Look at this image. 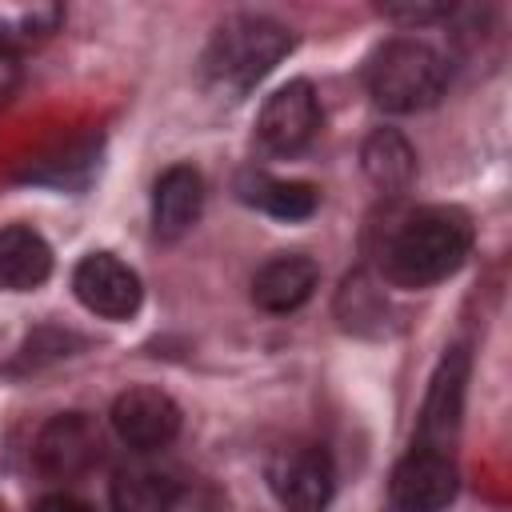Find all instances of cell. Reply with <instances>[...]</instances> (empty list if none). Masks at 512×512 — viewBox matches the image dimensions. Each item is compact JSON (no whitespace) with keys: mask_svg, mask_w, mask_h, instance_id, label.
<instances>
[{"mask_svg":"<svg viewBox=\"0 0 512 512\" xmlns=\"http://www.w3.org/2000/svg\"><path fill=\"white\" fill-rule=\"evenodd\" d=\"M112 512H172L180 484L152 468H124L112 480Z\"/></svg>","mask_w":512,"mask_h":512,"instance_id":"obj_16","label":"cell"},{"mask_svg":"<svg viewBox=\"0 0 512 512\" xmlns=\"http://www.w3.org/2000/svg\"><path fill=\"white\" fill-rule=\"evenodd\" d=\"M448 60L412 36L380 44L368 60V92L384 112H420L444 96Z\"/></svg>","mask_w":512,"mask_h":512,"instance_id":"obj_2","label":"cell"},{"mask_svg":"<svg viewBox=\"0 0 512 512\" xmlns=\"http://www.w3.org/2000/svg\"><path fill=\"white\" fill-rule=\"evenodd\" d=\"M360 164L384 196H400L416 180V152L396 128H376L360 148Z\"/></svg>","mask_w":512,"mask_h":512,"instance_id":"obj_14","label":"cell"},{"mask_svg":"<svg viewBox=\"0 0 512 512\" xmlns=\"http://www.w3.org/2000/svg\"><path fill=\"white\" fill-rule=\"evenodd\" d=\"M268 480L288 512H324V504L332 500V460L316 444L284 448L272 460Z\"/></svg>","mask_w":512,"mask_h":512,"instance_id":"obj_8","label":"cell"},{"mask_svg":"<svg viewBox=\"0 0 512 512\" xmlns=\"http://www.w3.org/2000/svg\"><path fill=\"white\" fill-rule=\"evenodd\" d=\"M336 316H340V324H344L348 332L380 336V332H384V316H388V300H384V292H380L364 272H352V276L340 284Z\"/></svg>","mask_w":512,"mask_h":512,"instance_id":"obj_18","label":"cell"},{"mask_svg":"<svg viewBox=\"0 0 512 512\" xmlns=\"http://www.w3.org/2000/svg\"><path fill=\"white\" fill-rule=\"evenodd\" d=\"M472 248V220L452 204H428L408 216L384 236L380 268L384 280L400 288H428L452 276Z\"/></svg>","mask_w":512,"mask_h":512,"instance_id":"obj_1","label":"cell"},{"mask_svg":"<svg viewBox=\"0 0 512 512\" xmlns=\"http://www.w3.org/2000/svg\"><path fill=\"white\" fill-rule=\"evenodd\" d=\"M96 164V140H80V144H68L52 156H40L36 164H28V180H40V184H56V188H80L88 180Z\"/></svg>","mask_w":512,"mask_h":512,"instance_id":"obj_19","label":"cell"},{"mask_svg":"<svg viewBox=\"0 0 512 512\" xmlns=\"http://www.w3.org/2000/svg\"><path fill=\"white\" fill-rule=\"evenodd\" d=\"M72 344H80L72 332H60V328H40V332H32L28 336V344H24V364H44V360H56V356H68V348Z\"/></svg>","mask_w":512,"mask_h":512,"instance_id":"obj_20","label":"cell"},{"mask_svg":"<svg viewBox=\"0 0 512 512\" xmlns=\"http://www.w3.org/2000/svg\"><path fill=\"white\" fill-rule=\"evenodd\" d=\"M380 16L400 20V24H432V20L452 16V8L448 4H384Z\"/></svg>","mask_w":512,"mask_h":512,"instance_id":"obj_21","label":"cell"},{"mask_svg":"<svg viewBox=\"0 0 512 512\" xmlns=\"http://www.w3.org/2000/svg\"><path fill=\"white\" fill-rule=\"evenodd\" d=\"M204 208V180L196 168L188 164H172L160 172L156 188H152V228L160 240H176L184 236Z\"/></svg>","mask_w":512,"mask_h":512,"instance_id":"obj_11","label":"cell"},{"mask_svg":"<svg viewBox=\"0 0 512 512\" xmlns=\"http://www.w3.org/2000/svg\"><path fill=\"white\" fill-rule=\"evenodd\" d=\"M36 512H92L84 500H76V496H64V492H56V496H44L40 504H36Z\"/></svg>","mask_w":512,"mask_h":512,"instance_id":"obj_23","label":"cell"},{"mask_svg":"<svg viewBox=\"0 0 512 512\" xmlns=\"http://www.w3.org/2000/svg\"><path fill=\"white\" fill-rule=\"evenodd\" d=\"M64 20V8L52 0H0V48L40 44Z\"/></svg>","mask_w":512,"mask_h":512,"instance_id":"obj_17","label":"cell"},{"mask_svg":"<svg viewBox=\"0 0 512 512\" xmlns=\"http://www.w3.org/2000/svg\"><path fill=\"white\" fill-rule=\"evenodd\" d=\"M72 288L76 300L104 320H128L140 308V276L112 252H88L72 272Z\"/></svg>","mask_w":512,"mask_h":512,"instance_id":"obj_5","label":"cell"},{"mask_svg":"<svg viewBox=\"0 0 512 512\" xmlns=\"http://www.w3.org/2000/svg\"><path fill=\"white\" fill-rule=\"evenodd\" d=\"M464 384H468V348H452V352H444V360L428 384L416 448L448 452V444L456 440V428H460V412H464Z\"/></svg>","mask_w":512,"mask_h":512,"instance_id":"obj_6","label":"cell"},{"mask_svg":"<svg viewBox=\"0 0 512 512\" xmlns=\"http://www.w3.org/2000/svg\"><path fill=\"white\" fill-rule=\"evenodd\" d=\"M96 456H100V432L84 412L52 416L36 436V464L56 480L88 472Z\"/></svg>","mask_w":512,"mask_h":512,"instance_id":"obj_10","label":"cell"},{"mask_svg":"<svg viewBox=\"0 0 512 512\" xmlns=\"http://www.w3.org/2000/svg\"><path fill=\"white\" fill-rule=\"evenodd\" d=\"M16 84H20V64H16V56L8 48H0V108L12 100Z\"/></svg>","mask_w":512,"mask_h":512,"instance_id":"obj_22","label":"cell"},{"mask_svg":"<svg viewBox=\"0 0 512 512\" xmlns=\"http://www.w3.org/2000/svg\"><path fill=\"white\" fill-rule=\"evenodd\" d=\"M288 48H292V32L284 24L268 16H232L212 32V44L204 52V72L216 84L248 88L264 72H272L280 56H288Z\"/></svg>","mask_w":512,"mask_h":512,"instance_id":"obj_3","label":"cell"},{"mask_svg":"<svg viewBox=\"0 0 512 512\" xmlns=\"http://www.w3.org/2000/svg\"><path fill=\"white\" fill-rule=\"evenodd\" d=\"M112 428L128 448H164L180 432V408L168 392L152 384H136L116 396L112 404Z\"/></svg>","mask_w":512,"mask_h":512,"instance_id":"obj_7","label":"cell"},{"mask_svg":"<svg viewBox=\"0 0 512 512\" xmlns=\"http://www.w3.org/2000/svg\"><path fill=\"white\" fill-rule=\"evenodd\" d=\"M316 284H320L316 260L300 256V252H284V256H272L252 276V300L264 312H292L316 292Z\"/></svg>","mask_w":512,"mask_h":512,"instance_id":"obj_12","label":"cell"},{"mask_svg":"<svg viewBox=\"0 0 512 512\" xmlns=\"http://www.w3.org/2000/svg\"><path fill=\"white\" fill-rule=\"evenodd\" d=\"M236 192L244 204H256L260 212L276 220H308L320 204V192L304 180H272L264 172H244L236 180Z\"/></svg>","mask_w":512,"mask_h":512,"instance_id":"obj_15","label":"cell"},{"mask_svg":"<svg viewBox=\"0 0 512 512\" xmlns=\"http://www.w3.org/2000/svg\"><path fill=\"white\" fill-rule=\"evenodd\" d=\"M52 272V248L36 228L12 224L0 232V288L32 292Z\"/></svg>","mask_w":512,"mask_h":512,"instance_id":"obj_13","label":"cell"},{"mask_svg":"<svg viewBox=\"0 0 512 512\" xmlns=\"http://www.w3.org/2000/svg\"><path fill=\"white\" fill-rule=\"evenodd\" d=\"M320 128V104L308 80H288L284 88H276L256 120V136L268 152L276 156H292L300 152Z\"/></svg>","mask_w":512,"mask_h":512,"instance_id":"obj_4","label":"cell"},{"mask_svg":"<svg viewBox=\"0 0 512 512\" xmlns=\"http://www.w3.org/2000/svg\"><path fill=\"white\" fill-rule=\"evenodd\" d=\"M456 496V464L448 452L412 448L392 472V500L400 512H440Z\"/></svg>","mask_w":512,"mask_h":512,"instance_id":"obj_9","label":"cell"}]
</instances>
